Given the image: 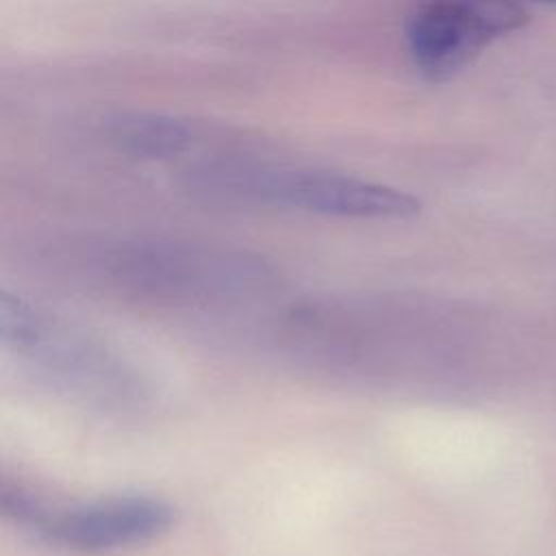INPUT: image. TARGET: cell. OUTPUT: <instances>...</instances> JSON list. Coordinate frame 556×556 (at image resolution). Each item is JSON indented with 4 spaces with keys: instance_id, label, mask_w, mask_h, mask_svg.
<instances>
[{
    "instance_id": "1",
    "label": "cell",
    "mask_w": 556,
    "mask_h": 556,
    "mask_svg": "<svg viewBox=\"0 0 556 556\" xmlns=\"http://www.w3.org/2000/svg\"><path fill=\"white\" fill-rule=\"evenodd\" d=\"M100 269L115 289L169 304L239 302L274 282L258 256L176 241L117 243L102 254Z\"/></svg>"
},
{
    "instance_id": "2",
    "label": "cell",
    "mask_w": 556,
    "mask_h": 556,
    "mask_svg": "<svg viewBox=\"0 0 556 556\" xmlns=\"http://www.w3.org/2000/svg\"><path fill=\"white\" fill-rule=\"evenodd\" d=\"M198 187L219 198L328 217L406 219L419 213V200L400 189L319 169L222 165L202 172Z\"/></svg>"
},
{
    "instance_id": "3",
    "label": "cell",
    "mask_w": 556,
    "mask_h": 556,
    "mask_svg": "<svg viewBox=\"0 0 556 556\" xmlns=\"http://www.w3.org/2000/svg\"><path fill=\"white\" fill-rule=\"evenodd\" d=\"M0 506L15 523L30 528L50 545L106 554L150 543L176 521V508L154 495H111L72 506H48L20 484H2Z\"/></svg>"
},
{
    "instance_id": "4",
    "label": "cell",
    "mask_w": 556,
    "mask_h": 556,
    "mask_svg": "<svg viewBox=\"0 0 556 556\" xmlns=\"http://www.w3.org/2000/svg\"><path fill=\"white\" fill-rule=\"evenodd\" d=\"M0 339L4 350L61 389L104 402L135 391L124 363L102 343L7 291L0 295Z\"/></svg>"
},
{
    "instance_id": "5",
    "label": "cell",
    "mask_w": 556,
    "mask_h": 556,
    "mask_svg": "<svg viewBox=\"0 0 556 556\" xmlns=\"http://www.w3.org/2000/svg\"><path fill=\"white\" fill-rule=\"evenodd\" d=\"M526 22V11L513 0H432L410 17L406 39L415 65L441 80Z\"/></svg>"
},
{
    "instance_id": "6",
    "label": "cell",
    "mask_w": 556,
    "mask_h": 556,
    "mask_svg": "<svg viewBox=\"0 0 556 556\" xmlns=\"http://www.w3.org/2000/svg\"><path fill=\"white\" fill-rule=\"evenodd\" d=\"M113 141L128 154L165 159L178 154L187 141V128L163 115H130L113 124Z\"/></svg>"
}]
</instances>
